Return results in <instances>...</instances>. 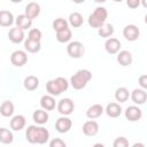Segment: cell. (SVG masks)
Segmentation results:
<instances>
[{"label": "cell", "instance_id": "6", "mask_svg": "<svg viewBox=\"0 0 147 147\" xmlns=\"http://www.w3.org/2000/svg\"><path fill=\"white\" fill-rule=\"evenodd\" d=\"M75 109V103L71 99L69 98H64V99H61L57 103V111L63 115V116H68L70 115Z\"/></svg>", "mask_w": 147, "mask_h": 147}, {"label": "cell", "instance_id": "32", "mask_svg": "<svg viewBox=\"0 0 147 147\" xmlns=\"http://www.w3.org/2000/svg\"><path fill=\"white\" fill-rule=\"evenodd\" d=\"M68 24H69V23H68L67 20H64V18H62V17H57V18H55V20L53 21L52 26H53L54 31L59 32V31H61V30L67 29V28H68Z\"/></svg>", "mask_w": 147, "mask_h": 147}, {"label": "cell", "instance_id": "8", "mask_svg": "<svg viewBox=\"0 0 147 147\" xmlns=\"http://www.w3.org/2000/svg\"><path fill=\"white\" fill-rule=\"evenodd\" d=\"M123 36L129 41H136L140 36V31H139L137 25L129 24L123 29Z\"/></svg>", "mask_w": 147, "mask_h": 147}, {"label": "cell", "instance_id": "11", "mask_svg": "<svg viewBox=\"0 0 147 147\" xmlns=\"http://www.w3.org/2000/svg\"><path fill=\"white\" fill-rule=\"evenodd\" d=\"M99 132V124L93 121V119H90V121H86L84 124H83V133L87 137H94L96 136Z\"/></svg>", "mask_w": 147, "mask_h": 147}, {"label": "cell", "instance_id": "29", "mask_svg": "<svg viewBox=\"0 0 147 147\" xmlns=\"http://www.w3.org/2000/svg\"><path fill=\"white\" fill-rule=\"evenodd\" d=\"M130 98V92L126 87H118L116 91H115V99L118 101V102H126Z\"/></svg>", "mask_w": 147, "mask_h": 147}, {"label": "cell", "instance_id": "36", "mask_svg": "<svg viewBox=\"0 0 147 147\" xmlns=\"http://www.w3.org/2000/svg\"><path fill=\"white\" fill-rule=\"evenodd\" d=\"M138 82H139L140 87L146 91V88H147V75H141V76L139 77Z\"/></svg>", "mask_w": 147, "mask_h": 147}, {"label": "cell", "instance_id": "25", "mask_svg": "<svg viewBox=\"0 0 147 147\" xmlns=\"http://www.w3.org/2000/svg\"><path fill=\"white\" fill-rule=\"evenodd\" d=\"M14 110H15L14 103L9 100H6L0 105V114L3 117H10L14 114Z\"/></svg>", "mask_w": 147, "mask_h": 147}, {"label": "cell", "instance_id": "28", "mask_svg": "<svg viewBox=\"0 0 147 147\" xmlns=\"http://www.w3.org/2000/svg\"><path fill=\"white\" fill-rule=\"evenodd\" d=\"M24 49L29 53H38L41 49V45L38 41H33L30 39L24 40Z\"/></svg>", "mask_w": 147, "mask_h": 147}, {"label": "cell", "instance_id": "34", "mask_svg": "<svg viewBox=\"0 0 147 147\" xmlns=\"http://www.w3.org/2000/svg\"><path fill=\"white\" fill-rule=\"evenodd\" d=\"M113 147H130L129 140L125 137H117L113 142Z\"/></svg>", "mask_w": 147, "mask_h": 147}, {"label": "cell", "instance_id": "21", "mask_svg": "<svg viewBox=\"0 0 147 147\" xmlns=\"http://www.w3.org/2000/svg\"><path fill=\"white\" fill-rule=\"evenodd\" d=\"M103 111H105L103 107L99 103H95V105H92L91 107H88V109L86 110V116L90 119H94V118L100 117L103 114Z\"/></svg>", "mask_w": 147, "mask_h": 147}, {"label": "cell", "instance_id": "39", "mask_svg": "<svg viewBox=\"0 0 147 147\" xmlns=\"http://www.w3.org/2000/svg\"><path fill=\"white\" fill-rule=\"evenodd\" d=\"M93 147H106V146L103 144H101V142H96V144L93 145Z\"/></svg>", "mask_w": 147, "mask_h": 147}, {"label": "cell", "instance_id": "9", "mask_svg": "<svg viewBox=\"0 0 147 147\" xmlns=\"http://www.w3.org/2000/svg\"><path fill=\"white\" fill-rule=\"evenodd\" d=\"M71 126H72V121L67 116H62V117L57 118L55 122V129L60 133L68 132L71 129Z\"/></svg>", "mask_w": 147, "mask_h": 147}, {"label": "cell", "instance_id": "15", "mask_svg": "<svg viewBox=\"0 0 147 147\" xmlns=\"http://www.w3.org/2000/svg\"><path fill=\"white\" fill-rule=\"evenodd\" d=\"M56 106V102H55V99L54 96L49 95V94H46V95H42L40 98V107L41 109L48 111V110H53Z\"/></svg>", "mask_w": 147, "mask_h": 147}, {"label": "cell", "instance_id": "37", "mask_svg": "<svg viewBox=\"0 0 147 147\" xmlns=\"http://www.w3.org/2000/svg\"><path fill=\"white\" fill-rule=\"evenodd\" d=\"M139 3H140L139 0H127V1H126V5H127L130 8H132V9L137 8V7L139 6Z\"/></svg>", "mask_w": 147, "mask_h": 147}, {"label": "cell", "instance_id": "2", "mask_svg": "<svg viewBox=\"0 0 147 147\" xmlns=\"http://www.w3.org/2000/svg\"><path fill=\"white\" fill-rule=\"evenodd\" d=\"M69 87V83L65 78L63 77H56L54 79H51L46 84V90L49 95L52 96H57L64 91H67Z\"/></svg>", "mask_w": 147, "mask_h": 147}, {"label": "cell", "instance_id": "14", "mask_svg": "<svg viewBox=\"0 0 147 147\" xmlns=\"http://www.w3.org/2000/svg\"><path fill=\"white\" fill-rule=\"evenodd\" d=\"M8 38L11 42L14 44H20L22 41H24V38H25V34H24V31L18 29V28H11L8 32Z\"/></svg>", "mask_w": 147, "mask_h": 147}, {"label": "cell", "instance_id": "18", "mask_svg": "<svg viewBox=\"0 0 147 147\" xmlns=\"http://www.w3.org/2000/svg\"><path fill=\"white\" fill-rule=\"evenodd\" d=\"M132 61H133V57H132L131 52H129V51H119L117 53V62L122 67L130 65L132 63Z\"/></svg>", "mask_w": 147, "mask_h": 147}, {"label": "cell", "instance_id": "3", "mask_svg": "<svg viewBox=\"0 0 147 147\" xmlns=\"http://www.w3.org/2000/svg\"><path fill=\"white\" fill-rule=\"evenodd\" d=\"M92 78V72L87 69H80L70 78V84L75 90H83Z\"/></svg>", "mask_w": 147, "mask_h": 147}, {"label": "cell", "instance_id": "19", "mask_svg": "<svg viewBox=\"0 0 147 147\" xmlns=\"http://www.w3.org/2000/svg\"><path fill=\"white\" fill-rule=\"evenodd\" d=\"M25 124H26V119L23 115H15L10 119V129L14 131H21L22 129H24Z\"/></svg>", "mask_w": 147, "mask_h": 147}, {"label": "cell", "instance_id": "33", "mask_svg": "<svg viewBox=\"0 0 147 147\" xmlns=\"http://www.w3.org/2000/svg\"><path fill=\"white\" fill-rule=\"evenodd\" d=\"M41 36H42V34H41V31H40L39 29L34 28V29H30L29 34H28V39L33 40V41H38V42H40Z\"/></svg>", "mask_w": 147, "mask_h": 147}, {"label": "cell", "instance_id": "35", "mask_svg": "<svg viewBox=\"0 0 147 147\" xmlns=\"http://www.w3.org/2000/svg\"><path fill=\"white\" fill-rule=\"evenodd\" d=\"M49 147H67V144L60 138H54L49 141Z\"/></svg>", "mask_w": 147, "mask_h": 147}, {"label": "cell", "instance_id": "24", "mask_svg": "<svg viewBox=\"0 0 147 147\" xmlns=\"http://www.w3.org/2000/svg\"><path fill=\"white\" fill-rule=\"evenodd\" d=\"M14 23V16L9 10H0V25L1 26H10Z\"/></svg>", "mask_w": 147, "mask_h": 147}, {"label": "cell", "instance_id": "1", "mask_svg": "<svg viewBox=\"0 0 147 147\" xmlns=\"http://www.w3.org/2000/svg\"><path fill=\"white\" fill-rule=\"evenodd\" d=\"M25 137L30 144L44 145L49 139V132L44 126L30 125V126H28V129L25 131Z\"/></svg>", "mask_w": 147, "mask_h": 147}, {"label": "cell", "instance_id": "5", "mask_svg": "<svg viewBox=\"0 0 147 147\" xmlns=\"http://www.w3.org/2000/svg\"><path fill=\"white\" fill-rule=\"evenodd\" d=\"M67 53L70 57L72 59H79L84 55L85 53V47L84 45L78 41V40H74V41H70L67 46Z\"/></svg>", "mask_w": 147, "mask_h": 147}, {"label": "cell", "instance_id": "4", "mask_svg": "<svg viewBox=\"0 0 147 147\" xmlns=\"http://www.w3.org/2000/svg\"><path fill=\"white\" fill-rule=\"evenodd\" d=\"M108 17V11L105 7H96L92 14H90L88 16V25L91 28H94V29H100L105 23H106V20Z\"/></svg>", "mask_w": 147, "mask_h": 147}, {"label": "cell", "instance_id": "26", "mask_svg": "<svg viewBox=\"0 0 147 147\" xmlns=\"http://www.w3.org/2000/svg\"><path fill=\"white\" fill-rule=\"evenodd\" d=\"M114 25L110 23H105L100 29H98V33L102 38H110L114 34Z\"/></svg>", "mask_w": 147, "mask_h": 147}, {"label": "cell", "instance_id": "31", "mask_svg": "<svg viewBox=\"0 0 147 147\" xmlns=\"http://www.w3.org/2000/svg\"><path fill=\"white\" fill-rule=\"evenodd\" d=\"M71 37H72V32L69 28L56 32V40L59 42H68V41H70Z\"/></svg>", "mask_w": 147, "mask_h": 147}, {"label": "cell", "instance_id": "7", "mask_svg": "<svg viewBox=\"0 0 147 147\" xmlns=\"http://www.w3.org/2000/svg\"><path fill=\"white\" fill-rule=\"evenodd\" d=\"M10 62L15 67H23L28 62V54L25 51L17 49L14 51L10 55Z\"/></svg>", "mask_w": 147, "mask_h": 147}, {"label": "cell", "instance_id": "13", "mask_svg": "<svg viewBox=\"0 0 147 147\" xmlns=\"http://www.w3.org/2000/svg\"><path fill=\"white\" fill-rule=\"evenodd\" d=\"M130 98L136 105H144L147 100V93L142 88H134L131 92Z\"/></svg>", "mask_w": 147, "mask_h": 147}, {"label": "cell", "instance_id": "38", "mask_svg": "<svg viewBox=\"0 0 147 147\" xmlns=\"http://www.w3.org/2000/svg\"><path fill=\"white\" fill-rule=\"evenodd\" d=\"M131 147H145V145H144L142 142H136V144H133Z\"/></svg>", "mask_w": 147, "mask_h": 147}, {"label": "cell", "instance_id": "27", "mask_svg": "<svg viewBox=\"0 0 147 147\" xmlns=\"http://www.w3.org/2000/svg\"><path fill=\"white\" fill-rule=\"evenodd\" d=\"M14 141V136L13 132L6 127H0V142L2 144H11Z\"/></svg>", "mask_w": 147, "mask_h": 147}, {"label": "cell", "instance_id": "23", "mask_svg": "<svg viewBox=\"0 0 147 147\" xmlns=\"http://www.w3.org/2000/svg\"><path fill=\"white\" fill-rule=\"evenodd\" d=\"M23 85H24V88L28 90V91H34L39 87V78L33 76V75H30L28 77H25L24 82H23Z\"/></svg>", "mask_w": 147, "mask_h": 147}, {"label": "cell", "instance_id": "16", "mask_svg": "<svg viewBox=\"0 0 147 147\" xmlns=\"http://www.w3.org/2000/svg\"><path fill=\"white\" fill-rule=\"evenodd\" d=\"M105 111H106V114H107L109 117H111V118H117V117H119L121 114H122V107H121L117 102H110V103L107 105Z\"/></svg>", "mask_w": 147, "mask_h": 147}, {"label": "cell", "instance_id": "22", "mask_svg": "<svg viewBox=\"0 0 147 147\" xmlns=\"http://www.w3.org/2000/svg\"><path fill=\"white\" fill-rule=\"evenodd\" d=\"M32 118H33V121H34L37 124L42 125V124H45V123L48 122L49 116H48V113H47L46 110H44V109H37V110L33 111Z\"/></svg>", "mask_w": 147, "mask_h": 147}, {"label": "cell", "instance_id": "17", "mask_svg": "<svg viewBox=\"0 0 147 147\" xmlns=\"http://www.w3.org/2000/svg\"><path fill=\"white\" fill-rule=\"evenodd\" d=\"M30 20H33L36 18L39 14H40V6L39 3L37 2H29L26 6H25V13H24Z\"/></svg>", "mask_w": 147, "mask_h": 147}, {"label": "cell", "instance_id": "20", "mask_svg": "<svg viewBox=\"0 0 147 147\" xmlns=\"http://www.w3.org/2000/svg\"><path fill=\"white\" fill-rule=\"evenodd\" d=\"M15 23H16V28L21 29V30H28L31 28L32 25V20H30L25 14H21L16 17L15 20Z\"/></svg>", "mask_w": 147, "mask_h": 147}, {"label": "cell", "instance_id": "12", "mask_svg": "<svg viewBox=\"0 0 147 147\" xmlns=\"http://www.w3.org/2000/svg\"><path fill=\"white\" fill-rule=\"evenodd\" d=\"M142 116V111L138 106H129L125 109V117L130 122H136L139 121Z\"/></svg>", "mask_w": 147, "mask_h": 147}, {"label": "cell", "instance_id": "10", "mask_svg": "<svg viewBox=\"0 0 147 147\" xmlns=\"http://www.w3.org/2000/svg\"><path fill=\"white\" fill-rule=\"evenodd\" d=\"M121 47H122L121 41L117 38H114V37L108 38L106 40V42H105V49L109 54H117L119 52Z\"/></svg>", "mask_w": 147, "mask_h": 147}, {"label": "cell", "instance_id": "30", "mask_svg": "<svg viewBox=\"0 0 147 147\" xmlns=\"http://www.w3.org/2000/svg\"><path fill=\"white\" fill-rule=\"evenodd\" d=\"M83 22H84V20H83V15H82L80 13L74 11V13H71V14L69 15V22H68V23H70L71 26H74V28H79V26L83 24Z\"/></svg>", "mask_w": 147, "mask_h": 147}]
</instances>
